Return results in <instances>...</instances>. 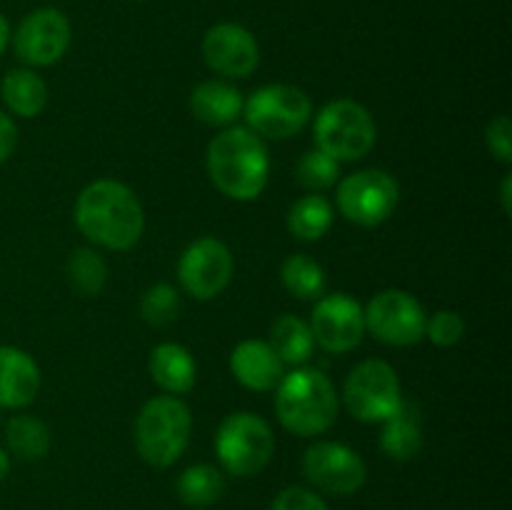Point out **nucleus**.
I'll return each instance as SVG.
<instances>
[{"mask_svg":"<svg viewBox=\"0 0 512 510\" xmlns=\"http://www.w3.org/2000/svg\"><path fill=\"white\" fill-rule=\"evenodd\" d=\"M285 290L298 300H318L325 293V273L310 255H290L280 270Z\"/></svg>","mask_w":512,"mask_h":510,"instance_id":"obj_27","label":"nucleus"},{"mask_svg":"<svg viewBox=\"0 0 512 510\" xmlns=\"http://www.w3.org/2000/svg\"><path fill=\"white\" fill-rule=\"evenodd\" d=\"M318 150L338 163L360 160L378 143V125L365 105L340 98L325 105L313 123Z\"/></svg>","mask_w":512,"mask_h":510,"instance_id":"obj_5","label":"nucleus"},{"mask_svg":"<svg viewBox=\"0 0 512 510\" xmlns=\"http://www.w3.org/2000/svg\"><path fill=\"white\" fill-rule=\"evenodd\" d=\"M243 118L260 138L285 140L310 123L313 100L295 85H263L243 103Z\"/></svg>","mask_w":512,"mask_h":510,"instance_id":"obj_7","label":"nucleus"},{"mask_svg":"<svg viewBox=\"0 0 512 510\" xmlns=\"http://www.w3.org/2000/svg\"><path fill=\"white\" fill-rule=\"evenodd\" d=\"M380 450L388 458L398 460V463H408V460L418 458L423 450V425H420L418 408L410 403H400L390 418L383 420V430H380Z\"/></svg>","mask_w":512,"mask_h":510,"instance_id":"obj_20","label":"nucleus"},{"mask_svg":"<svg viewBox=\"0 0 512 510\" xmlns=\"http://www.w3.org/2000/svg\"><path fill=\"white\" fill-rule=\"evenodd\" d=\"M75 225L93 245L123 253L138 245L145 230V213L128 185L100 178L80 190L75 200Z\"/></svg>","mask_w":512,"mask_h":510,"instance_id":"obj_1","label":"nucleus"},{"mask_svg":"<svg viewBox=\"0 0 512 510\" xmlns=\"http://www.w3.org/2000/svg\"><path fill=\"white\" fill-rule=\"evenodd\" d=\"M275 453L270 425L255 413H233L215 433V455L235 478H250L268 468Z\"/></svg>","mask_w":512,"mask_h":510,"instance_id":"obj_6","label":"nucleus"},{"mask_svg":"<svg viewBox=\"0 0 512 510\" xmlns=\"http://www.w3.org/2000/svg\"><path fill=\"white\" fill-rule=\"evenodd\" d=\"M150 378L165 395H185L198 380V365L193 353L180 343H160L150 350Z\"/></svg>","mask_w":512,"mask_h":510,"instance_id":"obj_18","label":"nucleus"},{"mask_svg":"<svg viewBox=\"0 0 512 510\" xmlns=\"http://www.w3.org/2000/svg\"><path fill=\"white\" fill-rule=\"evenodd\" d=\"M500 203H503V213H512V175H505L503 185H500Z\"/></svg>","mask_w":512,"mask_h":510,"instance_id":"obj_34","label":"nucleus"},{"mask_svg":"<svg viewBox=\"0 0 512 510\" xmlns=\"http://www.w3.org/2000/svg\"><path fill=\"white\" fill-rule=\"evenodd\" d=\"M270 510H328V505L315 490L303 488V485H290L275 495Z\"/></svg>","mask_w":512,"mask_h":510,"instance_id":"obj_31","label":"nucleus"},{"mask_svg":"<svg viewBox=\"0 0 512 510\" xmlns=\"http://www.w3.org/2000/svg\"><path fill=\"white\" fill-rule=\"evenodd\" d=\"M15 145H18V128H15L13 118L0 110V163H5L13 155Z\"/></svg>","mask_w":512,"mask_h":510,"instance_id":"obj_33","label":"nucleus"},{"mask_svg":"<svg viewBox=\"0 0 512 510\" xmlns=\"http://www.w3.org/2000/svg\"><path fill=\"white\" fill-rule=\"evenodd\" d=\"M365 330L375 335L380 343L388 345H415L425 338L428 315L420 300L405 290L390 288L373 295L363 308Z\"/></svg>","mask_w":512,"mask_h":510,"instance_id":"obj_10","label":"nucleus"},{"mask_svg":"<svg viewBox=\"0 0 512 510\" xmlns=\"http://www.w3.org/2000/svg\"><path fill=\"white\" fill-rule=\"evenodd\" d=\"M65 275H68V283L75 293L83 295V298H95V295L103 293L105 283H108V265L98 250L78 248L68 258Z\"/></svg>","mask_w":512,"mask_h":510,"instance_id":"obj_26","label":"nucleus"},{"mask_svg":"<svg viewBox=\"0 0 512 510\" xmlns=\"http://www.w3.org/2000/svg\"><path fill=\"white\" fill-rule=\"evenodd\" d=\"M0 98L5 108L18 118H35L48 103V85L33 68L8 70L0 83Z\"/></svg>","mask_w":512,"mask_h":510,"instance_id":"obj_21","label":"nucleus"},{"mask_svg":"<svg viewBox=\"0 0 512 510\" xmlns=\"http://www.w3.org/2000/svg\"><path fill=\"white\" fill-rule=\"evenodd\" d=\"M270 348L280 355L285 365L308 363L315 348L310 325L298 315L283 313L270 325Z\"/></svg>","mask_w":512,"mask_h":510,"instance_id":"obj_22","label":"nucleus"},{"mask_svg":"<svg viewBox=\"0 0 512 510\" xmlns=\"http://www.w3.org/2000/svg\"><path fill=\"white\" fill-rule=\"evenodd\" d=\"M425 335L430 338V343L438 345V348H453L463 340L465 335V320L460 318V313L455 310H438L433 318H428L425 323Z\"/></svg>","mask_w":512,"mask_h":510,"instance_id":"obj_30","label":"nucleus"},{"mask_svg":"<svg viewBox=\"0 0 512 510\" xmlns=\"http://www.w3.org/2000/svg\"><path fill=\"white\" fill-rule=\"evenodd\" d=\"M205 168L213 185L225 198L248 203L258 198L268 185V148L263 138L250 128L230 125L210 140Z\"/></svg>","mask_w":512,"mask_h":510,"instance_id":"obj_2","label":"nucleus"},{"mask_svg":"<svg viewBox=\"0 0 512 510\" xmlns=\"http://www.w3.org/2000/svg\"><path fill=\"white\" fill-rule=\"evenodd\" d=\"M8 43H10V25H8V20H5V15L0 13V55L5 53Z\"/></svg>","mask_w":512,"mask_h":510,"instance_id":"obj_35","label":"nucleus"},{"mask_svg":"<svg viewBox=\"0 0 512 510\" xmlns=\"http://www.w3.org/2000/svg\"><path fill=\"white\" fill-rule=\"evenodd\" d=\"M398 200V180L378 168L358 170L340 180L338 195H335L340 215L363 228H375V225L385 223L398 208Z\"/></svg>","mask_w":512,"mask_h":510,"instance_id":"obj_9","label":"nucleus"},{"mask_svg":"<svg viewBox=\"0 0 512 510\" xmlns=\"http://www.w3.org/2000/svg\"><path fill=\"white\" fill-rule=\"evenodd\" d=\"M40 390V368L25 350L0 345V408L20 410Z\"/></svg>","mask_w":512,"mask_h":510,"instance_id":"obj_17","label":"nucleus"},{"mask_svg":"<svg viewBox=\"0 0 512 510\" xmlns=\"http://www.w3.org/2000/svg\"><path fill=\"white\" fill-rule=\"evenodd\" d=\"M230 370L243 388L270 393L285 375V363L265 340H243L230 353Z\"/></svg>","mask_w":512,"mask_h":510,"instance_id":"obj_16","label":"nucleus"},{"mask_svg":"<svg viewBox=\"0 0 512 510\" xmlns=\"http://www.w3.org/2000/svg\"><path fill=\"white\" fill-rule=\"evenodd\" d=\"M330 225H333V205L323 195H303L288 210V230L298 240L315 243L328 233Z\"/></svg>","mask_w":512,"mask_h":510,"instance_id":"obj_25","label":"nucleus"},{"mask_svg":"<svg viewBox=\"0 0 512 510\" xmlns=\"http://www.w3.org/2000/svg\"><path fill=\"white\" fill-rule=\"evenodd\" d=\"M403 403L398 373L385 360H363L348 373L343 405L360 423H383Z\"/></svg>","mask_w":512,"mask_h":510,"instance_id":"obj_8","label":"nucleus"},{"mask_svg":"<svg viewBox=\"0 0 512 510\" xmlns=\"http://www.w3.org/2000/svg\"><path fill=\"white\" fill-rule=\"evenodd\" d=\"M275 413L280 425L300 438L323 435L338 420L340 398L335 385L323 370L295 368L278 383Z\"/></svg>","mask_w":512,"mask_h":510,"instance_id":"obj_3","label":"nucleus"},{"mask_svg":"<svg viewBox=\"0 0 512 510\" xmlns=\"http://www.w3.org/2000/svg\"><path fill=\"white\" fill-rule=\"evenodd\" d=\"M243 95L225 80H203L190 93V110L195 118L213 128H230L243 115Z\"/></svg>","mask_w":512,"mask_h":510,"instance_id":"obj_19","label":"nucleus"},{"mask_svg":"<svg viewBox=\"0 0 512 510\" xmlns=\"http://www.w3.org/2000/svg\"><path fill=\"white\" fill-rule=\"evenodd\" d=\"M485 143L488 150L503 163H512V120L508 115H498L485 128Z\"/></svg>","mask_w":512,"mask_h":510,"instance_id":"obj_32","label":"nucleus"},{"mask_svg":"<svg viewBox=\"0 0 512 510\" xmlns=\"http://www.w3.org/2000/svg\"><path fill=\"white\" fill-rule=\"evenodd\" d=\"M140 3H143V0H140Z\"/></svg>","mask_w":512,"mask_h":510,"instance_id":"obj_37","label":"nucleus"},{"mask_svg":"<svg viewBox=\"0 0 512 510\" xmlns=\"http://www.w3.org/2000/svg\"><path fill=\"white\" fill-rule=\"evenodd\" d=\"M295 175H298V183L303 185L305 190L318 193V190H328L338 183L340 163L330 158V155H325L323 150L315 148L308 150V153L298 160Z\"/></svg>","mask_w":512,"mask_h":510,"instance_id":"obj_29","label":"nucleus"},{"mask_svg":"<svg viewBox=\"0 0 512 510\" xmlns=\"http://www.w3.org/2000/svg\"><path fill=\"white\" fill-rule=\"evenodd\" d=\"M10 473V453L5 448H0V483L8 478Z\"/></svg>","mask_w":512,"mask_h":510,"instance_id":"obj_36","label":"nucleus"},{"mask_svg":"<svg viewBox=\"0 0 512 510\" xmlns=\"http://www.w3.org/2000/svg\"><path fill=\"white\" fill-rule=\"evenodd\" d=\"M175 490H178V498L190 508H208L223 498L225 478L215 465L198 463L178 475Z\"/></svg>","mask_w":512,"mask_h":510,"instance_id":"obj_23","label":"nucleus"},{"mask_svg":"<svg viewBox=\"0 0 512 510\" xmlns=\"http://www.w3.org/2000/svg\"><path fill=\"white\" fill-rule=\"evenodd\" d=\"M8 453L20 460H40L50 450V430L35 415H13L5 423Z\"/></svg>","mask_w":512,"mask_h":510,"instance_id":"obj_24","label":"nucleus"},{"mask_svg":"<svg viewBox=\"0 0 512 510\" xmlns=\"http://www.w3.org/2000/svg\"><path fill=\"white\" fill-rule=\"evenodd\" d=\"M193 433L190 408L175 395H158L135 418V448L153 468H170L185 453Z\"/></svg>","mask_w":512,"mask_h":510,"instance_id":"obj_4","label":"nucleus"},{"mask_svg":"<svg viewBox=\"0 0 512 510\" xmlns=\"http://www.w3.org/2000/svg\"><path fill=\"white\" fill-rule=\"evenodd\" d=\"M233 253L223 240L205 235L183 250L178 263V280L195 300H213L233 280Z\"/></svg>","mask_w":512,"mask_h":510,"instance_id":"obj_12","label":"nucleus"},{"mask_svg":"<svg viewBox=\"0 0 512 510\" xmlns=\"http://www.w3.org/2000/svg\"><path fill=\"white\" fill-rule=\"evenodd\" d=\"M303 475L315 490L328 495L358 493L368 478L365 460L353 448L333 440H318L303 455Z\"/></svg>","mask_w":512,"mask_h":510,"instance_id":"obj_11","label":"nucleus"},{"mask_svg":"<svg viewBox=\"0 0 512 510\" xmlns=\"http://www.w3.org/2000/svg\"><path fill=\"white\" fill-rule=\"evenodd\" d=\"M308 325L315 345H320L325 353H350L358 348L365 335L363 305L348 293L325 295L313 308V318Z\"/></svg>","mask_w":512,"mask_h":510,"instance_id":"obj_13","label":"nucleus"},{"mask_svg":"<svg viewBox=\"0 0 512 510\" xmlns=\"http://www.w3.org/2000/svg\"><path fill=\"white\" fill-rule=\"evenodd\" d=\"M203 58L225 78H248L260 63L255 35L238 23H218L205 33Z\"/></svg>","mask_w":512,"mask_h":510,"instance_id":"obj_15","label":"nucleus"},{"mask_svg":"<svg viewBox=\"0 0 512 510\" xmlns=\"http://www.w3.org/2000/svg\"><path fill=\"white\" fill-rule=\"evenodd\" d=\"M180 310H183V300L180 293L170 283H155L148 288L140 300V315L153 328H168L178 320Z\"/></svg>","mask_w":512,"mask_h":510,"instance_id":"obj_28","label":"nucleus"},{"mask_svg":"<svg viewBox=\"0 0 512 510\" xmlns=\"http://www.w3.org/2000/svg\"><path fill=\"white\" fill-rule=\"evenodd\" d=\"M70 45V23L58 8H38L15 28V55L30 68H48L65 55Z\"/></svg>","mask_w":512,"mask_h":510,"instance_id":"obj_14","label":"nucleus"}]
</instances>
